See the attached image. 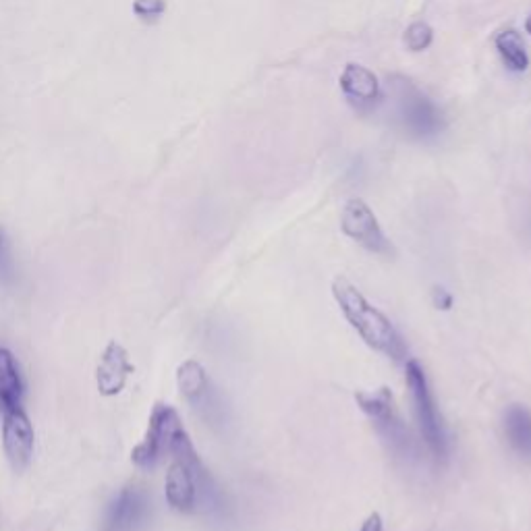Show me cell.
<instances>
[{"label": "cell", "instance_id": "16", "mask_svg": "<svg viewBox=\"0 0 531 531\" xmlns=\"http://www.w3.org/2000/svg\"><path fill=\"white\" fill-rule=\"evenodd\" d=\"M169 9L166 0H133V15L144 23H156Z\"/></svg>", "mask_w": 531, "mask_h": 531}, {"label": "cell", "instance_id": "5", "mask_svg": "<svg viewBox=\"0 0 531 531\" xmlns=\"http://www.w3.org/2000/svg\"><path fill=\"white\" fill-rule=\"evenodd\" d=\"M395 100H397V110L399 119L403 127L415 135V137H432L436 135L444 121L438 106L419 92L415 86H411L405 79H397L395 83Z\"/></svg>", "mask_w": 531, "mask_h": 531}, {"label": "cell", "instance_id": "1", "mask_svg": "<svg viewBox=\"0 0 531 531\" xmlns=\"http://www.w3.org/2000/svg\"><path fill=\"white\" fill-rule=\"evenodd\" d=\"M332 297L341 307L345 320L351 328L359 334L361 341L370 349L401 361L407 353V347L401 339L399 330L393 326L376 305H372L366 295H363L347 278L339 276L332 281Z\"/></svg>", "mask_w": 531, "mask_h": 531}, {"label": "cell", "instance_id": "19", "mask_svg": "<svg viewBox=\"0 0 531 531\" xmlns=\"http://www.w3.org/2000/svg\"><path fill=\"white\" fill-rule=\"evenodd\" d=\"M525 32H527V34H531V15H529V17H527V21H525Z\"/></svg>", "mask_w": 531, "mask_h": 531}, {"label": "cell", "instance_id": "11", "mask_svg": "<svg viewBox=\"0 0 531 531\" xmlns=\"http://www.w3.org/2000/svg\"><path fill=\"white\" fill-rule=\"evenodd\" d=\"M341 88L349 100L359 102V104H370L378 100V94H380L378 77L370 69L355 65V63L345 67L341 75Z\"/></svg>", "mask_w": 531, "mask_h": 531}, {"label": "cell", "instance_id": "17", "mask_svg": "<svg viewBox=\"0 0 531 531\" xmlns=\"http://www.w3.org/2000/svg\"><path fill=\"white\" fill-rule=\"evenodd\" d=\"M432 297H434V305L438 307V310H451V307H453V295L449 293V291H444V289H440V287H436L434 289V293H432Z\"/></svg>", "mask_w": 531, "mask_h": 531}, {"label": "cell", "instance_id": "3", "mask_svg": "<svg viewBox=\"0 0 531 531\" xmlns=\"http://www.w3.org/2000/svg\"><path fill=\"white\" fill-rule=\"evenodd\" d=\"M405 382L415 407L419 432H422L426 446L436 459H446V455H449V438H446V430L442 424L436 399L432 395L428 376L424 368L413 359L407 361L405 366Z\"/></svg>", "mask_w": 531, "mask_h": 531}, {"label": "cell", "instance_id": "18", "mask_svg": "<svg viewBox=\"0 0 531 531\" xmlns=\"http://www.w3.org/2000/svg\"><path fill=\"white\" fill-rule=\"evenodd\" d=\"M359 531H384L382 517L378 513H372L366 521H363V525H361Z\"/></svg>", "mask_w": 531, "mask_h": 531}, {"label": "cell", "instance_id": "2", "mask_svg": "<svg viewBox=\"0 0 531 531\" xmlns=\"http://www.w3.org/2000/svg\"><path fill=\"white\" fill-rule=\"evenodd\" d=\"M187 430L183 428L181 417L175 407L166 403H156L150 415L146 438L139 442L133 453L131 461L139 469H154L164 457H173L177 446L187 438Z\"/></svg>", "mask_w": 531, "mask_h": 531}, {"label": "cell", "instance_id": "8", "mask_svg": "<svg viewBox=\"0 0 531 531\" xmlns=\"http://www.w3.org/2000/svg\"><path fill=\"white\" fill-rule=\"evenodd\" d=\"M34 426L30 417L21 409H9L3 413V449L15 471H25L34 457Z\"/></svg>", "mask_w": 531, "mask_h": 531}, {"label": "cell", "instance_id": "12", "mask_svg": "<svg viewBox=\"0 0 531 531\" xmlns=\"http://www.w3.org/2000/svg\"><path fill=\"white\" fill-rule=\"evenodd\" d=\"M25 393L17 361L9 349L0 347V413L21 407Z\"/></svg>", "mask_w": 531, "mask_h": 531}, {"label": "cell", "instance_id": "6", "mask_svg": "<svg viewBox=\"0 0 531 531\" xmlns=\"http://www.w3.org/2000/svg\"><path fill=\"white\" fill-rule=\"evenodd\" d=\"M341 229L349 239L376 256L390 258L395 254L393 243L384 235L376 214L363 200L355 198L345 204L341 214Z\"/></svg>", "mask_w": 531, "mask_h": 531}, {"label": "cell", "instance_id": "4", "mask_svg": "<svg viewBox=\"0 0 531 531\" xmlns=\"http://www.w3.org/2000/svg\"><path fill=\"white\" fill-rule=\"evenodd\" d=\"M355 403L372 419L376 432L388 444V449L399 457H409L413 446L411 436L401 413L397 411L395 397L390 393V388L382 386L374 390V393H363V390H359V393H355Z\"/></svg>", "mask_w": 531, "mask_h": 531}, {"label": "cell", "instance_id": "7", "mask_svg": "<svg viewBox=\"0 0 531 531\" xmlns=\"http://www.w3.org/2000/svg\"><path fill=\"white\" fill-rule=\"evenodd\" d=\"M177 386L187 403L198 411L206 422L216 424L220 419V403L200 361L187 359L177 368Z\"/></svg>", "mask_w": 531, "mask_h": 531}, {"label": "cell", "instance_id": "13", "mask_svg": "<svg viewBox=\"0 0 531 531\" xmlns=\"http://www.w3.org/2000/svg\"><path fill=\"white\" fill-rule=\"evenodd\" d=\"M505 436L511 449L531 459V411L523 405H511L505 411Z\"/></svg>", "mask_w": 531, "mask_h": 531}, {"label": "cell", "instance_id": "15", "mask_svg": "<svg viewBox=\"0 0 531 531\" xmlns=\"http://www.w3.org/2000/svg\"><path fill=\"white\" fill-rule=\"evenodd\" d=\"M434 40V32H432V27L424 21H415L407 27V32H405V44L409 50L413 52H422L426 50Z\"/></svg>", "mask_w": 531, "mask_h": 531}, {"label": "cell", "instance_id": "14", "mask_svg": "<svg viewBox=\"0 0 531 531\" xmlns=\"http://www.w3.org/2000/svg\"><path fill=\"white\" fill-rule=\"evenodd\" d=\"M496 50L500 54V59L505 61V65L511 71L523 73L529 69V57H527V50L523 44V38L517 30H502L496 40Z\"/></svg>", "mask_w": 531, "mask_h": 531}, {"label": "cell", "instance_id": "10", "mask_svg": "<svg viewBox=\"0 0 531 531\" xmlns=\"http://www.w3.org/2000/svg\"><path fill=\"white\" fill-rule=\"evenodd\" d=\"M148 498L142 488L129 486L110 502L104 531H137L148 517Z\"/></svg>", "mask_w": 531, "mask_h": 531}, {"label": "cell", "instance_id": "9", "mask_svg": "<svg viewBox=\"0 0 531 531\" xmlns=\"http://www.w3.org/2000/svg\"><path fill=\"white\" fill-rule=\"evenodd\" d=\"M133 363L129 361L127 349L110 341L102 351V357L96 366V388L102 397H117L123 393V388L133 374Z\"/></svg>", "mask_w": 531, "mask_h": 531}]
</instances>
